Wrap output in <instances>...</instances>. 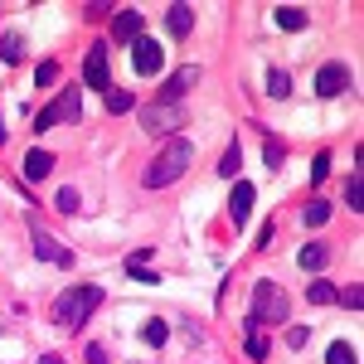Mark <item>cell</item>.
<instances>
[{
  "mask_svg": "<svg viewBox=\"0 0 364 364\" xmlns=\"http://www.w3.org/2000/svg\"><path fill=\"white\" fill-rule=\"evenodd\" d=\"M34 83H44V87H49V83H58V68H54V63H39V73H34Z\"/></svg>",
  "mask_w": 364,
  "mask_h": 364,
  "instance_id": "cell-31",
  "label": "cell"
},
{
  "mask_svg": "<svg viewBox=\"0 0 364 364\" xmlns=\"http://www.w3.org/2000/svg\"><path fill=\"white\" fill-rule=\"evenodd\" d=\"M190 161H195V151H190V141L185 136H175V141H166V151L146 166V190H166V185H175L185 170H190Z\"/></svg>",
  "mask_w": 364,
  "mask_h": 364,
  "instance_id": "cell-1",
  "label": "cell"
},
{
  "mask_svg": "<svg viewBox=\"0 0 364 364\" xmlns=\"http://www.w3.org/2000/svg\"><path fill=\"white\" fill-rule=\"evenodd\" d=\"M49 170H54V156L49 151H29L25 156V180H44Z\"/></svg>",
  "mask_w": 364,
  "mask_h": 364,
  "instance_id": "cell-15",
  "label": "cell"
},
{
  "mask_svg": "<svg viewBox=\"0 0 364 364\" xmlns=\"http://www.w3.org/2000/svg\"><path fill=\"white\" fill-rule=\"evenodd\" d=\"M267 92H272V97H291V78H287V68H272V73H267Z\"/></svg>",
  "mask_w": 364,
  "mask_h": 364,
  "instance_id": "cell-21",
  "label": "cell"
},
{
  "mask_svg": "<svg viewBox=\"0 0 364 364\" xmlns=\"http://www.w3.org/2000/svg\"><path fill=\"white\" fill-rule=\"evenodd\" d=\"M238 166H243V156H238V146H228L224 161H219V175H224V180H233V175H238Z\"/></svg>",
  "mask_w": 364,
  "mask_h": 364,
  "instance_id": "cell-25",
  "label": "cell"
},
{
  "mask_svg": "<svg viewBox=\"0 0 364 364\" xmlns=\"http://www.w3.org/2000/svg\"><path fill=\"white\" fill-rule=\"evenodd\" d=\"M141 127L156 136V132H175L185 127V107L180 102H156V107H141Z\"/></svg>",
  "mask_w": 364,
  "mask_h": 364,
  "instance_id": "cell-5",
  "label": "cell"
},
{
  "mask_svg": "<svg viewBox=\"0 0 364 364\" xmlns=\"http://www.w3.org/2000/svg\"><path fill=\"white\" fill-rule=\"evenodd\" d=\"M272 15H277L282 29H306V10H301V5H277Z\"/></svg>",
  "mask_w": 364,
  "mask_h": 364,
  "instance_id": "cell-16",
  "label": "cell"
},
{
  "mask_svg": "<svg viewBox=\"0 0 364 364\" xmlns=\"http://www.w3.org/2000/svg\"><path fill=\"white\" fill-rule=\"evenodd\" d=\"M141 25H146V15L127 5V10H117V15H112V39H117V44H136Z\"/></svg>",
  "mask_w": 364,
  "mask_h": 364,
  "instance_id": "cell-10",
  "label": "cell"
},
{
  "mask_svg": "<svg viewBox=\"0 0 364 364\" xmlns=\"http://www.w3.org/2000/svg\"><path fill=\"white\" fill-rule=\"evenodd\" d=\"M87 20H102V15H112V5H83Z\"/></svg>",
  "mask_w": 364,
  "mask_h": 364,
  "instance_id": "cell-35",
  "label": "cell"
},
{
  "mask_svg": "<svg viewBox=\"0 0 364 364\" xmlns=\"http://www.w3.org/2000/svg\"><path fill=\"white\" fill-rule=\"evenodd\" d=\"M58 209H63V214H78V209H83V199H78V190H73V185H63V190H58V199H54Z\"/></svg>",
  "mask_w": 364,
  "mask_h": 364,
  "instance_id": "cell-23",
  "label": "cell"
},
{
  "mask_svg": "<svg viewBox=\"0 0 364 364\" xmlns=\"http://www.w3.org/2000/svg\"><path fill=\"white\" fill-rule=\"evenodd\" d=\"M102 102H107V112H132V107H136V97H132L127 87H107Z\"/></svg>",
  "mask_w": 364,
  "mask_h": 364,
  "instance_id": "cell-17",
  "label": "cell"
},
{
  "mask_svg": "<svg viewBox=\"0 0 364 364\" xmlns=\"http://www.w3.org/2000/svg\"><path fill=\"white\" fill-rule=\"evenodd\" d=\"M102 306V287H92V282H83V287H68L63 296L54 301V326H63V331H78V326H87V316Z\"/></svg>",
  "mask_w": 364,
  "mask_h": 364,
  "instance_id": "cell-2",
  "label": "cell"
},
{
  "mask_svg": "<svg viewBox=\"0 0 364 364\" xmlns=\"http://www.w3.org/2000/svg\"><path fill=\"white\" fill-rule=\"evenodd\" d=\"M287 311H291V301H287V291H282L277 282H257V287H252L248 331H262L267 321H272V326H287Z\"/></svg>",
  "mask_w": 364,
  "mask_h": 364,
  "instance_id": "cell-3",
  "label": "cell"
},
{
  "mask_svg": "<svg viewBox=\"0 0 364 364\" xmlns=\"http://www.w3.org/2000/svg\"><path fill=\"white\" fill-rule=\"evenodd\" d=\"M326 219H331V204H326V199H311L306 209H301V224H306V228L326 224Z\"/></svg>",
  "mask_w": 364,
  "mask_h": 364,
  "instance_id": "cell-18",
  "label": "cell"
},
{
  "mask_svg": "<svg viewBox=\"0 0 364 364\" xmlns=\"http://www.w3.org/2000/svg\"><path fill=\"white\" fill-rule=\"evenodd\" d=\"M195 83H199V68L190 63V68H180V73H170L166 83H161V92H156V102H180V97H185V92H190Z\"/></svg>",
  "mask_w": 364,
  "mask_h": 364,
  "instance_id": "cell-9",
  "label": "cell"
},
{
  "mask_svg": "<svg viewBox=\"0 0 364 364\" xmlns=\"http://www.w3.org/2000/svg\"><path fill=\"white\" fill-rule=\"evenodd\" d=\"M331 175V156H316V166H311V180H326Z\"/></svg>",
  "mask_w": 364,
  "mask_h": 364,
  "instance_id": "cell-33",
  "label": "cell"
},
{
  "mask_svg": "<svg viewBox=\"0 0 364 364\" xmlns=\"http://www.w3.org/2000/svg\"><path fill=\"white\" fill-rule=\"evenodd\" d=\"M282 156H287V151H282L277 141H267V146H262V161H267V170H277V166H282Z\"/></svg>",
  "mask_w": 364,
  "mask_h": 364,
  "instance_id": "cell-29",
  "label": "cell"
},
{
  "mask_svg": "<svg viewBox=\"0 0 364 364\" xmlns=\"http://www.w3.org/2000/svg\"><path fill=\"white\" fill-rule=\"evenodd\" d=\"M248 355L252 360H267V340H262V331H248Z\"/></svg>",
  "mask_w": 364,
  "mask_h": 364,
  "instance_id": "cell-28",
  "label": "cell"
},
{
  "mask_svg": "<svg viewBox=\"0 0 364 364\" xmlns=\"http://www.w3.org/2000/svg\"><path fill=\"white\" fill-rule=\"evenodd\" d=\"M336 301H345L350 311H360V306H364V291H360V282H350L345 291H336Z\"/></svg>",
  "mask_w": 364,
  "mask_h": 364,
  "instance_id": "cell-26",
  "label": "cell"
},
{
  "mask_svg": "<svg viewBox=\"0 0 364 364\" xmlns=\"http://www.w3.org/2000/svg\"><path fill=\"white\" fill-rule=\"evenodd\" d=\"M306 340H311V331H306V326H291V331H287V345H291V350H301Z\"/></svg>",
  "mask_w": 364,
  "mask_h": 364,
  "instance_id": "cell-30",
  "label": "cell"
},
{
  "mask_svg": "<svg viewBox=\"0 0 364 364\" xmlns=\"http://www.w3.org/2000/svg\"><path fill=\"white\" fill-rule=\"evenodd\" d=\"M306 296L316 301V306H326V301H336V287H331V282H321V277H316V282L306 287Z\"/></svg>",
  "mask_w": 364,
  "mask_h": 364,
  "instance_id": "cell-22",
  "label": "cell"
},
{
  "mask_svg": "<svg viewBox=\"0 0 364 364\" xmlns=\"http://www.w3.org/2000/svg\"><path fill=\"white\" fill-rule=\"evenodd\" d=\"M296 262H301L306 272H321V267L331 262V248H326V243H306V248L296 252Z\"/></svg>",
  "mask_w": 364,
  "mask_h": 364,
  "instance_id": "cell-14",
  "label": "cell"
},
{
  "mask_svg": "<svg viewBox=\"0 0 364 364\" xmlns=\"http://www.w3.org/2000/svg\"><path fill=\"white\" fill-rule=\"evenodd\" d=\"M78 117H83V92L68 87V92H58L54 107H44V112L34 117V132H44V127H54V122H78Z\"/></svg>",
  "mask_w": 364,
  "mask_h": 364,
  "instance_id": "cell-4",
  "label": "cell"
},
{
  "mask_svg": "<svg viewBox=\"0 0 364 364\" xmlns=\"http://www.w3.org/2000/svg\"><path fill=\"white\" fill-rule=\"evenodd\" d=\"M166 29H170V34H175V39H185V34L195 29V10H190L185 0H175V5H170V10H166Z\"/></svg>",
  "mask_w": 364,
  "mask_h": 364,
  "instance_id": "cell-12",
  "label": "cell"
},
{
  "mask_svg": "<svg viewBox=\"0 0 364 364\" xmlns=\"http://www.w3.org/2000/svg\"><path fill=\"white\" fill-rule=\"evenodd\" d=\"M0 58H5V63H20V58H25V39H20V34H5V39H0Z\"/></svg>",
  "mask_w": 364,
  "mask_h": 364,
  "instance_id": "cell-20",
  "label": "cell"
},
{
  "mask_svg": "<svg viewBox=\"0 0 364 364\" xmlns=\"http://www.w3.org/2000/svg\"><path fill=\"white\" fill-rule=\"evenodd\" d=\"M166 336H170L166 321H146V331H141V340H146V345H166Z\"/></svg>",
  "mask_w": 364,
  "mask_h": 364,
  "instance_id": "cell-24",
  "label": "cell"
},
{
  "mask_svg": "<svg viewBox=\"0 0 364 364\" xmlns=\"http://www.w3.org/2000/svg\"><path fill=\"white\" fill-rule=\"evenodd\" d=\"M34 252H39V257H49V262H58V267H68V262H73V257L58 248L49 233H39V228H34Z\"/></svg>",
  "mask_w": 364,
  "mask_h": 364,
  "instance_id": "cell-13",
  "label": "cell"
},
{
  "mask_svg": "<svg viewBox=\"0 0 364 364\" xmlns=\"http://www.w3.org/2000/svg\"><path fill=\"white\" fill-rule=\"evenodd\" d=\"M316 92H321V97H340V92H350V68H345V63H321V73H316Z\"/></svg>",
  "mask_w": 364,
  "mask_h": 364,
  "instance_id": "cell-8",
  "label": "cell"
},
{
  "mask_svg": "<svg viewBox=\"0 0 364 364\" xmlns=\"http://www.w3.org/2000/svg\"><path fill=\"white\" fill-rule=\"evenodd\" d=\"M132 68H136L141 78H151V73H161V68H166V49H161L156 39H146V34H141L136 44H132Z\"/></svg>",
  "mask_w": 364,
  "mask_h": 364,
  "instance_id": "cell-6",
  "label": "cell"
},
{
  "mask_svg": "<svg viewBox=\"0 0 364 364\" xmlns=\"http://www.w3.org/2000/svg\"><path fill=\"white\" fill-rule=\"evenodd\" d=\"M87 364H112V360H107V350H102V345H87Z\"/></svg>",
  "mask_w": 364,
  "mask_h": 364,
  "instance_id": "cell-34",
  "label": "cell"
},
{
  "mask_svg": "<svg viewBox=\"0 0 364 364\" xmlns=\"http://www.w3.org/2000/svg\"><path fill=\"white\" fill-rule=\"evenodd\" d=\"M39 364H63V360H58V355H39Z\"/></svg>",
  "mask_w": 364,
  "mask_h": 364,
  "instance_id": "cell-36",
  "label": "cell"
},
{
  "mask_svg": "<svg viewBox=\"0 0 364 364\" xmlns=\"http://www.w3.org/2000/svg\"><path fill=\"white\" fill-rule=\"evenodd\" d=\"M127 272L136 282H151V287H156V272H146V262H127Z\"/></svg>",
  "mask_w": 364,
  "mask_h": 364,
  "instance_id": "cell-32",
  "label": "cell"
},
{
  "mask_svg": "<svg viewBox=\"0 0 364 364\" xmlns=\"http://www.w3.org/2000/svg\"><path fill=\"white\" fill-rule=\"evenodd\" d=\"M252 199H257V190H252L248 180H233V199H228V219H233V224H248Z\"/></svg>",
  "mask_w": 364,
  "mask_h": 364,
  "instance_id": "cell-11",
  "label": "cell"
},
{
  "mask_svg": "<svg viewBox=\"0 0 364 364\" xmlns=\"http://www.w3.org/2000/svg\"><path fill=\"white\" fill-rule=\"evenodd\" d=\"M345 199H350V209H360V204H364V185H360V175H350V185H345Z\"/></svg>",
  "mask_w": 364,
  "mask_h": 364,
  "instance_id": "cell-27",
  "label": "cell"
},
{
  "mask_svg": "<svg viewBox=\"0 0 364 364\" xmlns=\"http://www.w3.org/2000/svg\"><path fill=\"white\" fill-rule=\"evenodd\" d=\"M326 364H360V355H355V345H345V340H336V345L326 350Z\"/></svg>",
  "mask_w": 364,
  "mask_h": 364,
  "instance_id": "cell-19",
  "label": "cell"
},
{
  "mask_svg": "<svg viewBox=\"0 0 364 364\" xmlns=\"http://www.w3.org/2000/svg\"><path fill=\"white\" fill-rule=\"evenodd\" d=\"M83 83H87V87H97V92H107V87H112V78H107V44H102V39H97V44L87 49Z\"/></svg>",
  "mask_w": 364,
  "mask_h": 364,
  "instance_id": "cell-7",
  "label": "cell"
}]
</instances>
